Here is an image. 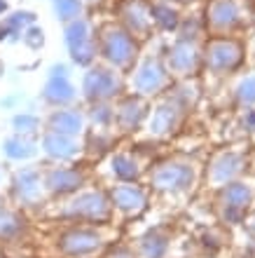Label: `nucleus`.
Masks as SVG:
<instances>
[{
	"mask_svg": "<svg viewBox=\"0 0 255 258\" xmlns=\"http://www.w3.org/2000/svg\"><path fill=\"white\" fill-rule=\"evenodd\" d=\"M113 207L127 216H138L145 209V195L134 185H120L113 190Z\"/></svg>",
	"mask_w": 255,
	"mask_h": 258,
	"instance_id": "nucleus-3",
	"label": "nucleus"
},
{
	"mask_svg": "<svg viewBox=\"0 0 255 258\" xmlns=\"http://www.w3.org/2000/svg\"><path fill=\"white\" fill-rule=\"evenodd\" d=\"M110 258H136V251L131 246H115V251L110 253Z\"/></svg>",
	"mask_w": 255,
	"mask_h": 258,
	"instance_id": "nucleus-7",
	"label": "nucleus"
},
{
	"mask_svg": "<svg viewBox=\"0 0 255 258\" xmlns=\"http://www.w3.org/2000/svg\"><path fill=\"white\" fill-rule=\"evenodd\" d=\"M250 202V192L241 185H232L225 190V207H232V209H239L241 211L243 207H248Z\"/></svg>",
	"mask_w": 255,
	"mask_h": 258,
	"instance_id": "nucleus-6",
	"label": "nucleus"
},
{
	"mask_svg": "<svg viewBox=\"0 0 255 258\" xmlns=\"http://www.w3.org/2000/svg\"><path fill=\"white\" fill-rule=\"evenodd\" d=\"M168 235L161 230H152L143 235L136 244V258H166Z\"/></svg>",
	"mask_w": 255,
	"mask_h": 258,
	"instance_id": "nucleus-4",
	"label": "nucleus"
},
{
	"mask_svg": "<svg viewBox=\"0 0 255 258\" xmlns=\"http://www.w3.org/2000/svg\"><path fill=\"white\" fill-rule=\"evenodd\" d=\"M106 239L99 230L80 225V228H70L59 237V249L68 258H89L94 256L99 249H103Z\"/></svg>",
	"mask_w": 255,
	"mask_h": 258,
	"instance_id": "nucleus-2",
	"label": "nucleus"
},
{
	"mask_svg": "<svg viewBox=\"0 0 255 258\" xmlns=\"http://www.w3.org/2000/svg\"><path fill=\"white\" fill-rule=\"evenodd\" d=\"M250 230H253V232H255V221H253V223H250Z\"/></svg>",
	"mask_w": 255,
	"mask_h": 258,
	"instance_id": "nucleus-8",
	"label": "nucleus"
},
{
	"mask_svg": "<svg viewBox=\"0 0 255 258\" xmlns=\"http://www.w3.org/2000/svg\"><path fill=\"white\" fill-rule=\"evenodd\" d=\"M89 258H92V256H89Z\"/></svg>",
	"mask_w": 255,
	"mask_h": 258,
	"instance_id": "nucleus-9",
	"label": "nucleus"
},
{
	"mask_svg": "<svg viewBox=\"0 0 255 258\" xmlns=\"http://www.w3.org/2000/svg\"><path fill=\"white\" fill-rule=\"evenodd\" d=\"M61 216L70 218V221H87V223H108L110 216H113V207L103 195H96V192H87V195H80L70 200L66 204V209L61 211Z\"/></svg>",
	"mask_w": 255,
	"mask_h": 258,
	"instance_id": "nucleus-1",
	"label": "nucleus"
},
{
	"mask_svg": "<svg viewBox=\"0 0 255 258\" xmlns=\"http://www.w3.org/2000/svg\"><path fill=\"white\" fill-rule=\"evenodd\" d=\"M26 230V223L24 218H19L12 211H0V239L5 242H12V239L21 237Z\"/></svg>",
	"mask_w": 255,
	"mask_h": 258,
	"instance_id": "nucleus-5",
	"label": "nucleus"
}]
</instances>
